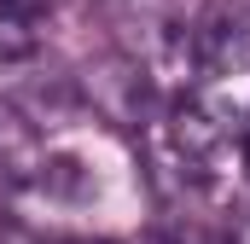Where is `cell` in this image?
Returning <instances> with one entry per match:
<instances>
[{
	"mask_svg": "<svg viewBox=\"0 0 250 244\" xmlns=\"http://www.w3.org/2000/svg\"><path fill=\"white\" fill-rule=\"evenodd\" d=\"M23 53H35V29H29V18L0 12V59H23Z\"/></svg>",
	"mask_w": 250,
	"mask_h": 244,
	"instance_id": "6da1fadb",
	"label": "cell"
},
{
	"mask_svg": "<svg viewBox=\"0 0 250 244\" xmlns=\"http://www.w3.org/2000/svg\"><path fill=\"white\" fill-rule=\"evenodd\" d=\"M82 244H87V239H82Z\"/></svg>",
	"mask_w": 250,
	"mask_h": 244,
	"instance_id": "7a4b0ae2",
	"label": "cell"
}]
</instances>
